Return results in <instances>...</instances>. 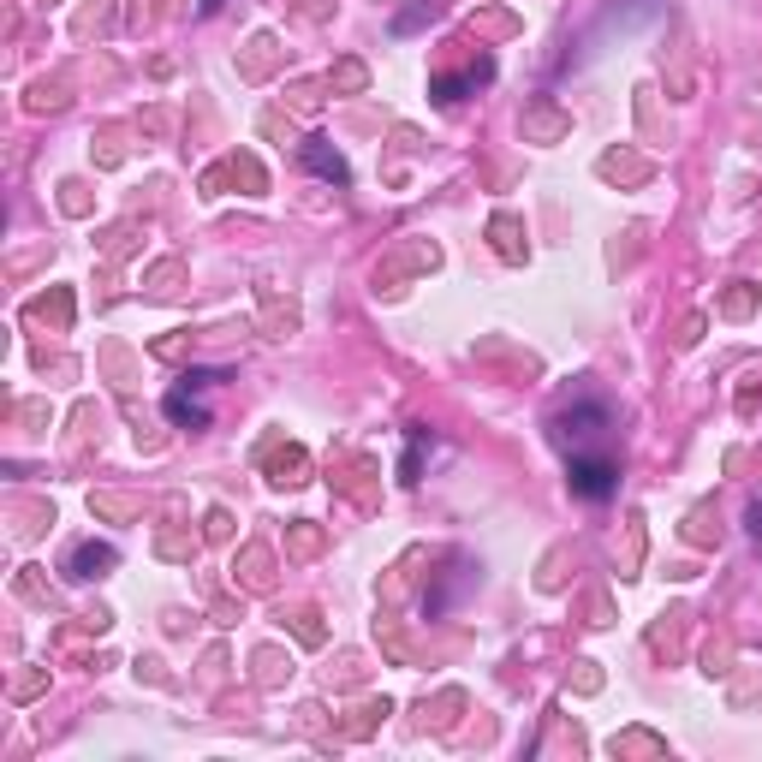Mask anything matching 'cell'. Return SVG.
I'll return each instance as SVG.
<instances>
[{"label":"cell","instance_id":"4","mask_svg":"<svg viewBox=\"0 0 762 762\" xmlns=\"http://www.w3.org/2000/svg\"><path fill=\"white\" fill-rule=\"evenodd\" d=\"M268 483H280V489L304 483V453H298V447H287V453H274V459H268Z\"/></svg>","mask_w":762,"mask_h":762},{"label":"cell","instance_id":"9","mask_svg":"<svg viewBox=\"0 0 762 762\" xmlns=\"http://www.w3.org/2000/svg\"><path fill=\"white\" fill-rule=\"evenodd\" d=\"M614 750H662L655 738H644V733H632V738H614Z\"/></svg>","mask_w":762,"mask_h":762},{"label":"cell","instance_id":"2","mask_svg":"<svg viewBox=\"0 0 762 762\" xmlns=\"http://www.w3.org/2000/svg\"><path fill=\"white\" fill-rule=\"evenodd\" d=\"M108 566H114V548H108V542H84L72 554V578H101Z\"/></svg>","mask_w":762,"mask_h":762},{"label":"cell","instance_id":"6","mask_svg":"<svg viewBox=\"0 0 762 762\" xmlns=\"http://www.w3.org/2000/svg\"><path fill=\"white\" fill-rule=\"evenodd\" d=\"M24 316H30V322H48V316H54L60 328H66V322H72V298H66V292H54V298H36Z\"/></svg>","mask_w":762,"mask_h":762},{"label":"cell","instance_id":"1","mask_svg":"<svg viewBox=\"0 0 762 762\" xmlns=\"http://www.w3.org/2000/svg\"><path fill=\"white\" fill-rule=\"evenodd\" d=\"M566 483H572V494H584V501H607V494H614V483H619V465L607 459H584V453H578L572 459V471H566Z\"/></svg>","mask_w":762,"mask_h":762},{"label":"cell","instance_id":"5","mask_svg":"<svg viewBox=\"0 0 762 762\" xmlns=\"http://www.w3.org/2000/svg\"><path fill=\"white\" fill-rule=\"evenodd\" d=\"M489 232H494V250H501L506 262H524V245H518V221L513 215H494Z\"/></svg>","mask_w":762,"mask_h":762},{"label":"cell","instance_id":"3","mask_svg":"<svg viewBox=\"0 0 762 762\" xmlns=\"http://www.w3.org/2000/svg\"><path fill=\"white\" fill-rule=\"evenodd\" d=\"M304 161H310V167H316L322 179H334V185H345V161L334 155V149L322 144V137H310V144H304Z\"/></svg>","mask_w":762,"mask_h":762},{"label":"cell","instance_id":"8","mask_svg":"<svg viewBox=\"0 0 762 762\" xmlns=\"http://www.w3.org/2000/svg\"><path fill=\"white\" fill-rule=\"evenodd\" d=\"M602 173H607V179H644L649 167H644V161H619V155H607V161H602Z\"/></svg>","mask_w":762,"mask_h":762},{"label":"cell","instance_id":"7","mask_svg":"<svg viewBox=\"0 0 762 762\" xmlns=\"http://www.w3.org/2000/svg\"><path fill=\"white\" fill-rule=\"evenodd\" d=\"M489 72H494V66H489V60H483V66H476V72L465 78V84H483V78H489ZM435 101H459V84H453V78H435Z\"/></svg>","mask_w":762,"mask_h":762}]
</instances>
